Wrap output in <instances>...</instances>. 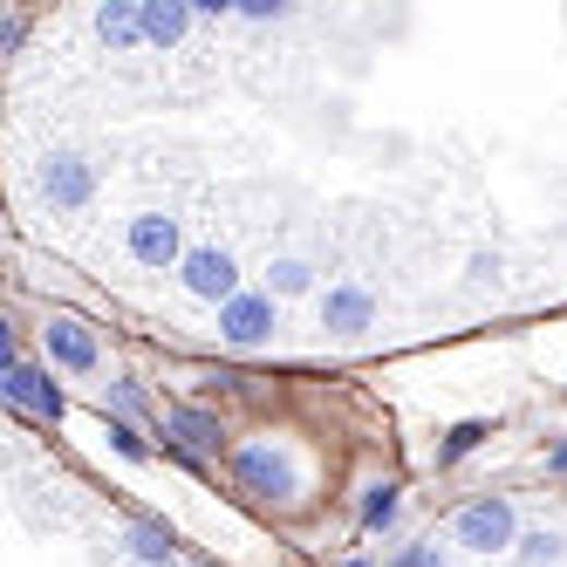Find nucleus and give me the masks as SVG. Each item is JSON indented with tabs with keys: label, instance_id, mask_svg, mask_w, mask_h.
<instances>
[{
	"label": "nucleus",
	"instance_id": "7",
	"mask_svg": "<svg viewBox=\"0 0 567 567\" xmlns=\"http://www.w3.org/2000/svg\"><path fill=\"white\" fill-rule=\"evenodd\" d=\"M322 322H328L335 335H363V328L376 322V301H370V288H355V280L328 288V294H322Z\"/></svg>",
	"mask_w": 567,
	"mask_h": 567
},
{
	"label": "nucleus",
	"instance_id": "5",
	"mask_svg": "<svg viewBox=\"0 0 567 567\" xmlns=\"http://www.w3.org/2000/svg\"><path fill=\"white\" fill-rule=\"evenodd\" d=\"M123 246H131V261H144V267H171V261H178V219L137 213L131 233H123Z\"/></svg>",
	"mask_w": 567,
	"mask_h": 567
},
{
	"label": "nucleus",
	"instance_id": "19",
	"mask_svg": "<svg viewBox=\"0 0 567 567\" xmlns=\"http://www.w3.org/2000/svg\"><path fill=\"white\" fill-rule=\"evenodd\" d=\"M274 294H307V267L301 261H274Z\"/></svg>",
	"mask_w": 567,
	"mask_h": 567
},
{
	"label": "nucleus",
	"instance_id": "15",
	"mask_svg": "<svg viewBox=\"0 0 567 567\" xmlns=\"http://www.w3.org/2000/svg\"><path fill=\"white\" fill-rule=\"evenodd\" d=\"M397 506H403V485H370V499H363V527H390L397 520Z\"/></svg>",
	"mask_w": 567,
	"mask_h": 567
},
{
	"label": "nucleus",
	"instance_id": "4",
	"mask_svg": "<svg viewBox=\"0 0 567 567\" xmlns=\"http://www.w3.org/2000/svg\"><path fill=\"white\" fill-rule=\"evenodd\" d=\"M219 335H226V342H240V349L267 342V335H274V294H240V301H226V307H219Z\"/></svg>",
	"mask_w": 567,
	"mask_h": 567
},
{
	"label": "nucleus",
	"instance_id": "3",
	"mask_svg": "<svg viewBox=\"0 0 567 567\" xmlns=\"http://www.w3.org/2000/svg\"><path fill=\"white\" fill-rule=\"evenodd\" d=\"M185 288L198 294V301H240V274H233V261H226L219 246H198V253H185Z\"/></svg>",
	"mask_w": 567,
	"mask_h": 567
},
{
	"label": "nucleus",
	"instance_id": "13",
	"mask_svg": "<svg viewBox=\"0 0 567 567\" xmlns=\"http://www.w3.org/2000/svg\"><path fill=\"white\" fill-rule=\"evenodd\" d=\"M131 554L144 567H171V533L165 527H131Z\"/></svg>",
	"mask_w": 567,
	"mask_h": 567
},
{
	"label": "nucleus",
	"instance_id": "12",
	"mask_svg": "<svg viewBox=\"0 0 567 567\" xmlns=\"http://www.w3.org/2000/svg\"><path fill=\"white\" fill-rule=\"evenodd\" d=\"M96 35L110 41V48H137V41H144V8H131V0L96 8Z\"/></svg>",
	"mask_w": 567,
	"mask_h": 567
},
{
	"label": "nucleus",
	"instance_id": "17",
	"mask_svg": "<svg viewBox=\"0 0 567 567\" xmlns=\"http://www.w3.org/2000/svg\"><path fill=\"white\" fill-rule=\"evenodd\" d=\"M554 560H560V533L540 527V533H527V540H520V567H554Z\"/></svg>",
	"mask_w": 567,
	"mask_h": 567
},
{
	"label": "nucleus",
	"instance_id": "16",
	"mask_svg": "<svg viewBox=\"0 0 567 567\" xmlns=\"http://www.w3.org/2000/svg\"><path fill=\"white\" fill-rule=\"evenodd\" d=\"M110 410H117V418L123 424H131V418H144V390H137V383H110V397H102V418H110Z\"/></svg>",
	"mask_w": 567,
	"mask_h": 567
},
{
	"label": "nucleus",
	"instance_id": "6",
	"mask_svg": "<svg viewBox=\"0 0 567 567\" xmlns=\"http://www.w3.org/2000/svg\"><path fill=\"white\" fill-rule=\"evenodd\" d=\"M41 192L56 198L62 213H75V205L96 198V171H89L83 158H69V150H56V158H48V171H41Z\"/></svg>",
	"mask_w": 567,
	"mask_h": 567
},
{
	"label": "nucleus",
	"instance_id": "2",
	"mask_svg": "<svg viewBox=\"0 0 567 567\" xmlns=\"http://www.w3.org/2000/svg\"><path fill=\"white\" fill-rule=\"evenodd\" d=\"M0 397H8L14 410H35L41 424H62V410H69L62 383L48 376V370H35V363H8V376H0Z\"/></svg>",
	"mask_w": 567,
	"mask_h": 567
},
{
	"label": "nucleus",
	"instance_id": "22",
	"mask_svg": "<svg viewBox=\"0 0 567 567\" xmlns=\"http://www.w3.org/2000/svg\"><path fill=\"white\" fill-rule=\"evenodd\" d=\"M342 567H376V560H342Z\"/></svg>",
	"mask_w": 567,
	"mask_h": 567
},
{
	"label": "nucleus",
	"instance_id": "8",
	"mask_svg": "<svg viewBox=\"0 0 567 567\" xmlns=\"http://www.w3.org/2000/svg\"><path fill=\"white\" fill-rule=\"evenodd\" d=\"M233 472H240V485H246V493H294L288 458H280V451H267V445H246V451L233 458Z\"/></svg>",
	"mask_w": 567,
	"mask_h": 567
},
{
	"label": "nucleus",
	"instance_id": "14",
	"mask_svg": "<svg viewBox=\"0 0 567 567\" xmlns=\"http://www.w3.org/2000/svg\"><path fill=\"white\" fill-rule=\"evenodd\" d=\"M479 445H485V424H479V418L451 424V437L437 445V466H458V458H466V451H479Z\"/></svg>",
	"mask_w": 567,
	"mask_h": 567
},
{
	"label": "nucleus",
	"instance_id": "18",
	"mask_svg": "<svg viewBox=\"0 0 567 567\" xmlns=\"http://www.w3.org/2000/svg\"><path fill=\"white\" fill-rule=\"evenodd\" d=\"M110 445H117L123 458H131V466H144V458H150V445L137 437V424H123V418H110Z\"/></svg>",
	"mask_w": 567,
	"mask_h": 567
},
{
	"label": "nucleus",
	"instance_id": "9",
	"mask_svg": "<svg viewBox=\"0 0 567 567\" xmlns=\"http://www.w3.org/2000/svg\"><path fill=\"white\" fill-rule=\"evenodd\" d=\"M165 431H171V437H178V445H185V451H219V445H226L219 418H213V410H192V403H178L171 418H165Z\"/></svg>",
	"mask_w": 567,
	"mask_h": 567
},
{
	"label": "nucleus",
	"instance_id": "21",
	"mask_svg": "<svg viewBox=\"0 0 567 567\" xmlns=\"http://www.w3.org/2000/svg\"><path fill=\"white\" fill-rule=\"evenodd\" d=\"M547 466H554V472L567 479V437H560V445H554V458H547Z\"/></svg>",
	"mask_w": 567,
	"mask_h": 567
},
{
	"label": "nucleus",
	"instance_id": "1",
	"mask_svg": "<svg viewBox=\"0 0 567 567\" xmlns=\"http://www.w3.org/2000/svg\"><path fill=\"white\" fill-rule=\"evenodd\" d=\"M451 533H458V547H472V554H499V547H520V540H512V506L506 499H472L466 512H458L451 520Z\"/></svg>",
	"mask_w": 567,
	"mask_h": 567
},
{
	"label": "nucleus",
	"instance_id": "11",
	"mask_svg": "<svg viewBox=\"0 0 567 567\" xmlns=\"http://www.w3.org/2000/svg\"><path fill=\"white\" fill-rule=\"evenodd\" d=\"M192 8H178V0H144V41H158V48H171V41H185V28H192Z\"/></svg>",
	"mask_w": 567,
	"mask_h": 567
},
{
	"label": "nucleus",
	"instance_id": "20",
	"mask_svg": "<svg viewBox=\"0 0 567 567\" xmlns=\"http://www.w3.org/2000/svg\"><path fill=\"white\" fill-rule=\"evenodd\" d=\"M397 567H445V554H437V547H403Z\"/></svg>",
	"mask_w": 567,
	"mask_h": 567
},
{
	"label": "nucleus",
	"instance_id": "10",
	"mask_svg": "<svg viewBox=\"0 0 567 567\" xmlns=\"http://www.w3.org/2000/svg\"><path fill=\"white\" fill-rule=\"evenodd\" d=\"M48 355L62 370H96V335L83 322H48Z\"/></svg>",
	"mask_w": 567,
	"mask_h": 567
}]
</instances>
